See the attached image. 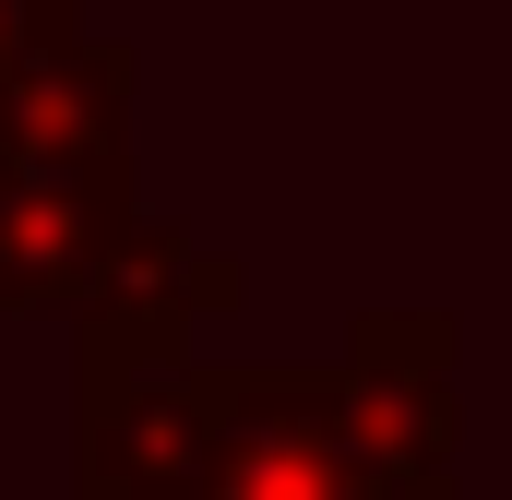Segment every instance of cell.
I'll use <instances>...</instances> for the list:
<instances>
[{"label": "cell", "mask_w": 512, "mask_h": 500, "mask_svg": "<svg viewBox=\"0 0 512 500\" xmlns=\"http://www.w3.org/2000/svg\"><path fill=\"white\" fill-rule=\"evenodd\" d=\"M84 24V0H0V72H24L36 48H60Z\"/></svg>", "instance_id": "5"}, {"label": "cell", "mask_w": 512, "mask_h": 500, "mask_svg": "<svg viewBox=\"0 0 512 500\" xmlns=\"http://www.w3.org/2000/svg\"><path fill=\"white\" fill-rule=\"evenodd\" d=\"M131 96L143 60L84 24L0 72V203H131Z\"/></svg>", "instance_id": "3"}, {"label": "cell", "mask_w": 512, "mask_h": 500, "mask_svg": "<svg viewBox=\"0 0 512 500\" xmlns=\"http://www.w3.org/2000/svg\"><path fill=\"white\" fill-rule=\"evenodd\" d=\"M453 310H358L346 358L322 370L334 429L382 500H465V393H453Z\"/></svg>", "instance_id": "2"}, {"label": "cell", "mask_w": 512, "mask_h": 500, "mask_svg": "<svg viewBox=\"0 0 512 500\" xmlns=\"http://www.w3.org/2000/svg\"><path fill=\"white\" fill-rule=\"evenodd\" d=\"M215 358L191 334L72 322V500H203Z\"/></svg>", "instance_id": "1"}, {"label": "cell", "mask_w": 512, "mask_h": 500, "mask_svg": "<svg viewBox=\"0 0 512 500\" xmlns=\"http://www.w3.org/2000/svg\"><path fill=\"white\" fill-rule=\"evenodd\" d=\"M203 500H382V489L358 477L322 370H286V358H215Z\"/></svg>", "instance_id": "4"}]
</instances>
